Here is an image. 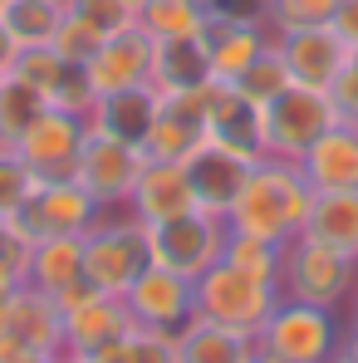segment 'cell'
Returning <instances> with one entry per match:
<instances>
[{
  "label": "cell",
  "mask_w": 358,
  "mask_h": 363,
  "mask_svg": "<svg viewBox=\"0 0 358 363\" xmlns=\"http://www.w3.org/2000/svg\"><path fill=\"white\" fill-rule=\"evenodd\" d=\"M0 226H5V221H0Z\"/></svg>",
  "instance_id": "52"
},
{
  "label": "cell",
  "mask_w": 358,
  "mask_h": 363,
  "mask_svg": "<svg viewBox=\"0 0 358 363\" xmlns=\"http://www.w3.org/2000/svg\"><path fill=\"white\" fill-rule=\"evenodd\" d=\"M339 35H344V45L349 50H358V0H344L339 10H334V20H329Z\"/></svg>",
  "instance_id": "40"
},
{
  "label": "cell",
  "mask_w": 358,
  "mask_h": 363,
  "mask_svg": "<svg viewBox=\"0 0 358 363\" xmlns=\"http://www.w3.org/2000/svg\"><path fill=\"white\" fill-rule=\"evenodd\" d=\"M55 363H94V359H84V354H64V349H60V359H55Z\"/></svg>",
  "instance_id": "44"
},
{
  "label": "cell",
  "mask_w": 358,
  "mask_h": 363,
  "mask_svg": "<svg viewBox=\"0 0 358 363\" xmlns=\"http://www.w3.org/2000/svg\"><path fill=\"white\" fill-rule=\"evenodd\" d=\"M74 280H84V236H50V241L30 245L25 285H35L45 295H64Z\"/></svg>",
  "instance_id": "26"
},
{
  "label": "cell",
  "mask_w": 358,
  "mask_h": 363,
  "mask_svg": "<svg viewBox=\"0 0 358 363\" xmlns=\"http://www.w3.org/2000/svg\"><path fill=\"white\" fill-rule=\"evenodd\" d=\"M84 138H89V118L50 104L40 118L15 138V147H20V157L35 167V177L50 182V177H74V162H79Z\"/></svg>",
  "instance_id": "10"
},
{
  "label": "cell",
  "mask_w": 358,
  "mask_h": 363,
  "mask_svg": "<svg viewBox=\"0 0 358 363\" xmlns=\"http://www.w3.org/2000/svg\"><path fill=\"white\" fill-rule=\"evenodd\" d=\"M344 334H349V324L339 319V309L285 300V295H280L275 314H270L265 329L255 334V344L280 363H329L344 349Z\"/></svg>",
  "instance_id": "2"
},
{
  "label": "cell",
  "mask_w": 358,
  "mask_h": 363,
  "mask_svg": "<svg viewBox=\"0 0 358 363\" xmlns=\"http://www.w3.org/2000/svg\"><path fill=\"white\" fill-rule=\"evenodd\" d=\"M275 35L265 25H236V20H221L211 15L206 30H201V45H206V60H211V79L216 84H236L250 64L260 60V50L270 45Z\"/></svg>",
  "instance_id": "22"
},
{
  "label": "cell",
  "mask_w": 358,
  "mask_h": 363,
  "mask_svg": "<svg viewBox=\"0 0 358 363\" xmlns=\"http://www.w3.org/2000/svg\"><path fill=\"white\" fill-rule=\"evenodd\" d=\"M99 45H104V35H94V30H89L79 15H69V10H64L60 30H55V40H50V50H55L64 64H89Z\"/></svg>",
  "instance_id": "37"
},
{
  "label": "cell",
  "mask_w": 358,
  "mask_h": 363,
  "mask_svg": "<svg viewBox=\"0 0 358 363\" xmlns=\"http://www.w3.org/2000/svg\"><path fill=\"white\" fill-rule=\"evenodd\" d=\"M250 363H280V359H270V354H265V349L255 344V354H250Z\"/></svg>",
  "instance_id": "45"
},
{
  "label": "cell",
  "mask_w": 358,
  "mask_h": 363,
  "mask_svg": "<svg viewBox=\"0 0 358 363\" xmlns=\"http://www.w3.org/2000/svg\"><path fill=\"white\" fill-rule=\"evenodd\" d=\"M304 241L334 245L358 260V191H314L309 201V221L299 231Z\"/></svg>",
  "instance_id": "25"
},
{
  "label": "cell",
  "mask_w": 358,
  "mask_h": 363,
  "mask_svg": "<svg viewBox=\"0 0 358 363\" xmlns=\"http://www.w3.org/2000/svg\"><path fill=\"white\" fill-rule=\"evenodd\" d=\"M64 10L79 15V20H84L94 35H104V40L138 25V10H133L128 0H64Z\"/></svg>",
  "instance_id": "34"
},
{
  "label": "cell",
  "mask_w": 358,
  "mask_h": 363,
  "mask_svg": "<svg viewBox=\"0 0 358 363\" xmlns=\"http://www.w3.org/2000/svg\"><path fill=\"white\" fill-rule=\"evenodd\" d=\"M5 74H10V69H0V84H5Z\"/></svg>",
  "instance_id": "48"
},
{
  "label": "cell",
  "mask_w": 358,
  "mask_h": 363,
  "mask_svg": "<svg viewBox=\"0 0 358 363\" xmlns=\"http://www.w3.org/2000/svg\"><path fill=\"white\" fill-rule=\"evenodd\" d=\"M128 5H133V10H138V5H142V0H128Z\"/></svg>",
  "instance_id": "50"
},
{
  "label": "cell",
  "mask_w": 358,
  "mask_h": 363,
  "mask_svg": "<svg viewBox=\"0 0 358 363\" xmlns=\"http://www.w3.org/2000/svg\"><path fill=\"white\" fill-rule=\"evenodd\" d=\"M211 20L206 0H142L138 5V25L152 40H181V35H201Z\"/></svg>",
  "instance_id": "27"
},
{
  "label": "cell",
  "mask_w": 358,
  "mask_h": 363,
  "mask_svg": "<svg viewBox=\"0 0 358 363\" xmlns=\"http://www.w3.org/2000/svg\"><path fill=\"white\" fill-rule=\"evenodd\" d=\"M157 108H162V94L152 84H133V89H113V94H99L94 108H89V128L104 133V138H118V143H133L142 147L152 123H157Z\"/></svg>",
  "instance_id": "17"
},
{
  "label": "cell",
  "mask_w": 358,
  "mask_h": 363,
  "mask_svg": "<svg viewBox=\"0 0 358 363\" xmlns=\"http://www.w3.org/2000/svg\"><path fill=\"white\" fill-rule=\"evenodd\" d=\"M329 363H358V359H349V354H344V349H339V354H334V359Z\"/></svg>",
  "instance_id": "46"
},
{
  "label": "cell",
  "mask_w": 358,
  "mask_h": 363,
  "mask_svg": "<svg viewBox=\"0 0 358 363\" xmlns=\"http://www.w3.org/2000/svg\"><path fill=\"white\" fill-rule=\"evenodd\" d=\"M147 84L157 94H186V89H206L211 84V60L201 35H181V40H152V74Z\"/></svg>",
  "instance_id": "23"
},
{
  "label": "cell",
  "mask_w": 358,
  "mask_h": 363,
  "mask_svg": "<svg viewBox=\"0 0 358 363\" xmlns=\"http://www.w3.org/2000/svg\"><path fill=\"white\" fill-rule=\"evenodd\" d=\"M329 104H334L339 123H354V128H358V60H349V64H344V74L329 84Z\"/></svg>",
  "instance_id": "39"
},
{
  "label": "cell",
  "mask_w": 358,
  "mask_h": 363,
  "mask_svg": "<svg viewBox=\"0 0 358 363\" xmlns=\"http://www.w3.org/2000/svg\"><path fill=\"white\" fill-rule=\"evenodd\" d=\"M206 138L216 147H231L245 162H260L270 157L265 152V118H260V104L245 99L236 84H211L206 89Z\"/></svg>",
  "instance_id": "14"
},
{
  "label": "cell",
  "mask_w": 358,
  "mask_h": 363,
  "mask_svg": "<svg viewBox=\"0 0 358 363\" xmlns=\"http://www.w3.org/2000/svg\"><path fill=\"white\" fill-rule=\"evenodd\" d=\"M299 172L309 177L314 191H358V128L354 123L324 128V133L304 147Z\"/></svg>",
  "instance_id": "19"
},
{
  "label": "cell",
  "mask_w": 358,
  "mask_h": 363,
  "mask_svg": "<svg viewBox=\"0 0 358 363\" xmlns=\"http://www.w3.org/2000/svg\"><path fill=\"white\" fill-rule=\"evenodd\" d=\"M280 295L304 304H324V309H344L358 295V260L319 241H295L285 245L280 260Z\"/></svg>",
  "instance_id": "4"
},
{
  "label": "cell",
  "mask_w": 358,
  "mask_h": 363,
  "mask_svg": "<svg viewBox=\"0 0 358 363\" xmlns=\"http://www.w3.org/2000/svg\"><path fill=\"white\" fill-rule=\"evenodd\" d=\"M0 334H15L25 349L35 354H60L64 349V309L55 295L35 290V285H20L10 304H5V329Z\"/></svg>",
  "instance_id": "21"
},
{
  "label": "cell",
  "mask_w": 358,
  "mask_h": 363,
  "mask_svg": "<svg viewBox=\"0 0 358 363\" xmlns=\"http://www.w3.org/2000/svg\"><path fill=\"white\" fill-rule=\"evenodd\" d=\"M275 304H280L275 280H255V275H245V270L226 265V260H216L211 270L196 275V314L216 319V324H226L236 334L255 339L265 329V319L275 314Z\"/></svg>",
  "instance_id": "5"
},
{
  "label": "cell",
  "mask_w": 358,
  "mask_h": 363,
  "mask_svg": "<svg viewBox=\"0 0 358 363\" xmlns=\"http://www.w3.org/2000/svg\"><path fill=\"white\" fill-rule=\"evenodd\" d=\"M344 0H270V35L304 30V25H329Z\"/></svg>",
  "instance_id": "35"
},
{
  "label": "cell",
  "mask_w": 358,
  "mask_h": 363,
  "mask_svg": "<svg viewBox=\"0 0 358 363\" xmlns=\"http://www.w3.org/2000/svg\"><path fill=\"white\" fill-rule=\"evenodd\" d=\"M349 309H354V319H349V324H358V295H354V304H349Z\"/></svg>",
  "instance_id": "47"
},
{
  "label": "cell",
  "mask_w": 358,
  "mask_h": 363,
  "mask_svg": "<svg viewBox=\"0 0 358 363\" xmlns=\"http://www.w3.org/2000/svg\"><path fill=\"white\" fill-rule=\"evenodd\" d=\"M10 74H20L25 84H35V89L50 99V89L60 84V74H64V60L50 45H25V50L15 55V64H10Z\"/></svg>",
  "instance_id": "36"
},
{
  "label": "cell",
  "mask_w": 358,
  "mask_h": 363,
  "mask_svg": "<svg viewBox=\"0 0 358 363\" xmlns=\"http://www.w3.org/2000/svg\"><path fill=\"white\" fill-rule=\"evenodd\" d=\"M354 60H358V50H354Z\"/></svg>",
  "instance_id": "51"
},
{
  "label": "cell",
  "mask_w": 358,
  "mask_h": 363,
  "mask_svg": "<svg viewBox=\"0 0 358 363\" xmlns=\"http://www.w3.org/2000/svg\"><path fill=\"white\" fill-rule=\"evenodd\" d=\"M295 79H290V69H285V55H280V45L270 40L265 50H260V60L250 64L245 74L236 79V89L245 94V99H255V104H270L280 89H290Z\"/></svg>",
  "instance_id": "33"
},
{
  "label": "cell",
  "mask_w": 358,
  "mask_h": 363,
  "mask_svg": "<svg viewBox=\"0 0 358 363\" xmlns=\"http://www.w3.org/2000/svg\"><path fill=\"white\" fill-rule=\"evenodd\" d=\"M216 84V79H211ZM206 84V89H211ZM206 89H186V94H162L157 123L142 143V152L152 162H186L201 143H206Z\"/></svg>",
  "instance_id": "13"
},
{
  "label": "cell",
  "mask_w": 358,
  "mask_h": 363,
  "mask_svg": "<svg viewBox=\"0 0 358 363\" xmlns=\"http://www.w3.org/2000/svg\"><path fill=\"white\" fill-rule=\"evenodd\" d=\"M108 206L99 196H89L74 177H40V186L30 191V201L5 221L25 245L35 241H50V236H84Z\"/></svg>",
  "instance_id": "6"
},
{
  "label": "cell",
  "mask_w": 358,
  "mask_h": 363,
  "mask_svg": "<svg viewBox=\"0 0 358 363\" xmlns=\"http://www.w3.org/2000/svg\"><path fill=\"white\" fill-rule=\"evenodd\" d=\"M147 245H152L157 265L196 280L201 270H211L221 260V250H226V221L211 216V211H186V216L147 226Z\"/></svg>",
  "instance_id": "8"
},
{
  "label": "cell",
  "mask_w": 358,
  "mask_h": 363,
  "mask_svg": "<svg viewBox=\"0 0 358 363\" xmlns=\"http://www.w3.org/2000/svg\"><path fill=\"white\" fill-rule=\"evenodd\" d=\"M133 329V314L123 295H94V300H79L64 309V354H104L113 339H123Z\"/></svg>",
  "instance_id": "18"
},
{
  "label": "cell",
  "mask_w": 358,
  "mask_h": 363,
  "mask_svg": "<svg viewBox=\"0 0 358 363\" xmlns=\"http://www.w3.org/2000/svg\"><path fill=\"white\" fill-rule=\"evenodd\" d=\"M94 99H99V89L89 84V69H84V64H64L60 84L50 89V104H55V108H69V113H84V118H89Z\"/></svg>",
  "instance_id": "38"
},
{
  "label": "cell",
  "mask_w": 358,
  "mask_h": 363,
  "mask_svg": "<svg viewBox=\"0 0 358 363\" xmlns=\"http://www.w3.org/2000/svg\"><path fill=\"white\" fill-rule=\"evenodd\" d=\"M5 5H10V0H0V15H5Z\"/></svg>",
  "instance_id": "49"
},
{
  "label": "cell",
  "mask_w": 358,
  "mask_h": 363,
  "mask_svg": "<svg viewBox=\"0 0 358 363\" xmlns=\"http://www.w3.org/2000/svg\"><path fill=\"white\" fill-rule=\"evenodd\" d=\"M128 216H138L142 226H157V221H172V216H186V211H201L196 206V191H191V177L181 162H142V172L133 182L128 201H123Z\"/></svg>",
  "instance_id": "15"
},
{
  "label": "cell",
  "mask_w": 358,
  "mask_h": 363,
  "mask_svg": "<svg viewBox=\"0 0 358 363\" xmlns=\"http://www.w3.org/2000/svg\"><path fill=\"white\" fill-rule=\"evenodd\" d=\"M309 201H314V186L299 172V162H290V157H260L245 172V182H240V196L226 211V226L290 245L304 231V221H309Z\"/></svg>",
  "instance_id": "1"
},
{
  "label": "cell",
  "mask_w": 358,
  "mask_h": 363,
  "mask_svg": "<svg viewBox=\"0 0 358 363\" xmlns=\"http://www.w3.org/2000/svg\"><path fill=\"white\" fill-rule=\"evenodd\" d=\"M40 186V177H35V167L20 157V147L15 143H5L0 138V221H10L25 201H30V191Z\"/></svg>",
  "instance_id": "32"
},
{
  "label": "cell",
  "mask_w": 358,
  "mask_h": 363,
  "mask_svg": "<svg viewBox=\"0 0 358 363\" xmlns=\"http://www.w3.org/2000/svg\"><path fill=\"white\" fill-rule=\"evenodd\" d=\"M45 354H35V349H25L15 334H0V363H40Z\"/></svg>",
  "instance_id": "41"
},
{
  "label": "cell",
  "mask_w": 358,
  "mask_h": 363,
  "mask_svg": "<svg viewBox=\"0 0 358 363\" xmlns=\"http://www.w3.org/2000/svg\"><path fill=\"white\" fill-rule=\"evenodd\" d=\"M181 167H186V177H191L196 206L226 221L231 201L240 196V182H245V172H250L255 162H245L240 152H231V147H216V143L206 138V143H201V147H196V152L181 162Z\"/></svg>",
  "instance_id": "16"
},
{
  "label": "cell",
  "mask_w": 358,
  "mask_h": 363,
  "mask_svg": "<svg viewBox=\"0 0 358 363\" xmlns=\"http://www.w3.org/2000/svg\"><path fill=\"white\" fill-rule=\"evenodd\" d=\"M123 304H128L133 324L177 334L181 324L196 314V280H186V275H177V270H167V265L152 260V265L128 285Z\"/></svg>",
  "instance_id": "11"
},
{
  "label": "cell",
  "mask_w": 358,
  "mask_h": 363,
  "mask_svg": "<svg viewBox=\"0 0 358 363\" xmlns=\"http://www.w3.org/2000/svg\"><path fill=\"white\" fill-rule=\"evenodd\" d=\"M152 265V245L147 226L128 211H104L89 231H84V275L104 290V295H128V285Z\"/></svg>",
  "instance_id": "3"
},
{
  "label": "cell",
  "mask_w": 358,
  "mask_h": 363,
  "mask_svg": "<svg viewBox=\"0 0 358 363\" xmlns=\"http://www.w3.org/2000/svg\"><path fill=\"white\" fill-rule=\"evenodd\" d=\"M260 118H265V152L299 162L304 147H309L324 128L339 123V113H334L329 94L304 89V84H290V89H280L270 104H260Z\"/></svg>",
  "instance_id": "7"
},
{
  "label": "cell",
  "mask_w": 358,
  "mask_h": 363,
  "mask_svg": "<svg viewBox=\"0 0 358 363\" xmlns=\"http://www.w3.org/2000/svg\"><path fill=\"white\" fill-rule=\"evenodd\" d=\"M64 20V0H10L5 5V25L15 35V45H50Z\"/></svg>",
  "instance_id": "30"
},
{
  "label": "cell",
  "mask_w": 358,
  "mask_h": 363,
  "mask_svg": "<svg viewBox=\"0 0 358 363\" xmlns=\"http://www.w3.org/2000/svg\"><path fill=\"white\" fill-rule=\"evenodd\" d=\"M94 363H177V334L133 324V329H128L123 339H113L104 354H94Z\"/></svg>",
  "instance_id": "28"
},
{
  "label": "cell",
  "mask_w": 358,
  "mask_h": 363,
  "mask_svg": "<svg viewBox=\"0 0 358 363\" xmlns=\"http://www.w3.org/2000/svg\"><path fill=\"white\" fill-rule=\"evenodd\" d=\"M20 55V45H15V35H10V25H5V15H0V69H10Z\"/></svg>",
  "instance_id": "42"
},
{
  "label": "cell",
  "mask_w": 358,
  "mask_h": 363,
  "mask_svg": "<svg viewBox=\"0 0 358 363\" xmlns=\"http://www.w3.org/2000/svg\"><path fill=\"white\" fill-rule=\"evenodd\" d=\"M344 354L358 359V324H349V334H344Z\"/></svg>",
  "instance_id": "43"
},
{
  "label": "cell",
  "mask_w": 358,
  "mask_h": 363,
  "mask_svg": "<svg viewBox=\"0 0 358 363\" xmlns=\"http://www.w3.org/2000/svg\"><path fill=\"white\" fill-rule=\"evenodd\" d=\"M45 108H50V99L35 84H25L20 74H5V84H0V138L15 143Z\"/></svg>",
  "instance_id": "31"
},
{
  "label": "cell",
  "mask_w": 358,
  "mask_h": 363,
  "mask_svg": "<svg viewBox=\"0 0 358 363\" xmlns=\"http://www.w3.org/2000/svg\"><path fill=\"white\" fill-rule=\"evenodd\" d=\"M142 162H147L142 147L118 143V138H104V133L89 128V138L79 147V162H74V182L89 196H99L108 211H118L123 201H128V191H133V182H138V172H142Z\"/></svg>",
  "instance_id": "9"
},
{
  "label": "cell",
  "mask_w": 358,
  "mask_h": 363,
  "mask_svg": "<svg viewBox=\"0 0 358 363\" xmlns=\"http://www.w3.org/2000/svg\"><path fill=\"white\" fill-rule=\"evenodd\" d=\"M250 354H255V339L216 319L191 314L177 329V363H250Z\"/></svg>",
  "instance_id": "24"
},
{
  "label": "cell",
  "mask_w": 358,
  "mask_h": 363,
  "mask_svg": "<svg viewBox=\"0 0 358 363\" xmlns=\"http://www.w3.org/2000/svg\"><path fill=\"white\" fill-rule=\"evenodd\" d=\"M280 55H285V69L290 79L304 84V89H319L329 94V84L344 74V64L354 60V50L344 45V35L334 25H304V30H285L275 35Z\"/></svg>",
  "instance_id": "12"
},
{
  "label": "cell",
  "mask_w": 358,
  "mask_h": 363,
  "mask_svg": "<svg viewBox=\"0 0 358 363\" xmlns=\"http://www.w3.org/2000/svg\"><path fill=\"white\" fill-rule=\"evenodd\" d=\"M226 265H236L255 280H275L280 285V260H285V245L265 241V236H250V231H231L226 226V250H221Z\"/></svg>",
  "instance_id": "29"
},
{
  "label": "cell",
  "mask_w": 358,
  "mask_h": 363,
  "mask_svg": "<svg viewBox=\"0 0 358 363\" xmlns=\"http://www.w3.org/2000/svg\"><path fill=\"white\" fill-rule=\"evenodd\" d=\"M84 69H89V84H94L99 94L147 84V74H152V35H147L142 25H133V30H123V35H108Z\"/></svg>",
  "instance_id": "20"
}]
</instances>
